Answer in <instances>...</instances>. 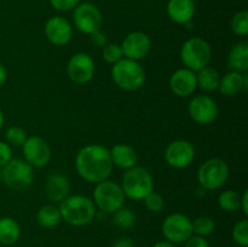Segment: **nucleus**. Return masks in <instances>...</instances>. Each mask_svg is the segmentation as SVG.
Returning <instances> with one entry per match:
<instances>
[{
    "mask_svg": "<svg viewBox=\"0 0 248 247\" xmlns=\"http://www.w3.org/2000/svg\"><path fill=\"white\" fill-rule=\"evenodd\" d=\"M75 169L79 176L89 183L97 184L109 179L113 162L109 149L101 144H89L78 152Z\"/></svg>",
    "mask_w": 248,
    "mask_h": 247,
    "instance_id": "nucleus-1",
    "label": "nucleus"
},
{
    "mask_svg": "<svg viewBox=\"0 0 248 247\" xmlns=\"http://www.w3.org/2000/svg\"><path fill=\"white\" fill-rule=\"evenodd\" d=\"M60 212L62 220L72 227H85L96 217V206L92 199L75 194L67 196L60 202Z\"/></svg>",
    "mask_w": 248,
    "mask_h": 247,
    "instance_id": "nucleus-2",
    "label": "nucleus"
},
{
    "mask_svg": "<svg viewBox=\"0 0 248 247\" xmlns=\"http://www.w3.org/2000/svg\"><path fill=\"white\" fill-rule=\"evenodd\" d=\"M120 185L126 198L140 201L154 190V179L148 169L143 166H133L125 170L121 177Z\"/></svg>",
    "mask_w": 248,
    "mask_h": 247,
    "instance_id": "nucleus-3",
    "label": "nucleus"
},
{
    "mask_svg": "<svg viewBox=\"0 0 248 247\" xmlns=\"http://www.w3.org/2000/svg\"><path fill=\"white\" fill-rule=\"evenodd\" d=\"M111 79L124 91H137L145 84L147 75L140 62L124 57L113 64Z\"/></svg>",
    "mask_w": 248,
    "mask_h": 247,
    "instance_id": "nucleus-4",
    "label": "nucleus"
},
{
    "mask_svg": "<svg viewBox=\"0 0 248 247\" xmlns=\"http://www.w3.org/2000/svg\"><path fill=\"white\" fill-rule=\"evenodd\" d=\"M125 194L120 184L115 181L106 179L96 184L93 190V203L104 213L116 212L125 205Z\"/></svg>",
    "mask_w": 248,
    "mask_h": 247,
    "instance_id": "nucleus-5",
    "label": "nucleus"
},
{
    "mask_svg": "<svg viewBox=\"0 0 248 247\" xmlns=\"http://www.w3.org/2000/svg\"><path fill=\"white\" fill-rule=\"evenodd\" d=\"M181 61L186 68L199 72L207 67L212 58V48L202 38L194 36L188 39L181 47Z\"/></svg>",
    "mask_w": 248,
    "mask_h": 247,
    "instance_id": "nucleus-6",
    "label": "nucleus"
},
{
    "mask_svg": "<svg viewBox=\"0 0 248 247\" xmlns=\"http://www.w3.org/2000/svg\"><path fill=\"white\" fill-rule=\"evenodd\" d=\"M229 166L220 157H211L199 167L198 183L205 190H218L227 183L229 178Z\"/></svg>",
    "mask_w": 248,
    "mask_h": 247,
    "instance_id": "nucleus-7",
    "label": "nucleus"
},
{
    "mask_svg": "<svg viewBox=\"0 0 248 247\" xmlns=\"http://www.w3.org/2000/svg\"><path fill=\"white\" fill-rule=\"evenodd\" d=\"M1 179L5 185L12 190H24L34 179L33 167L26 160L11 159L2 167Z\"/></svg>",
    "mask_w": 248,
    "mask_h": 247,
    "instance_id": "nucleus-8",
    "label": "nucleus"
},
{
    "mask_svg": "<svg viewBox=\"0 0 248 247\" xmlns=\"http://www.w3.org/2000/svg\"><path fill=\"white\" fill-rule=\"evenodd\" d=\"M161 232L166 241L174 245L184 244L193 235L191 219L183 213H171L162 222Z\"/></svg>",
    "mask_w": 248,
    "mask_h": 247,
    "instance_id": "nucleus-9",
    "label": "nucleus"
},
{
    "mask_svg": "<svg viewBox=\"0 0 248 247\" xmlns=\"http://www.w3.org/2000/svg\"><path fill=\"white\" fill-rule=\"evenodd\" d=\"M73 22L78 31L91 35L101 31L103 16L96 5L91 2H80L73 12Z\"/></svg>",
    "mask_w": 248,
    "mask_h": 247,
    "instance_id": "nucleus-10",
    "label": "nucleus"
},
{
    "mask_svg": "<svg viewBox=\"0 0 248 247\" xmlns=\"http://www.w3.org/2000/svg\"><path fill=\"white\" fill-rule=\"evenodd\" d=\"M24 160L31 167H45L51 160V148L47 140L40 136H31L22 145Z\"/></svg>",
    "mask_w": 248,
    "mask_h": 247,
    "instance_id": "nucleus-11",
    "label": "nucleus"
},
{
    "mask_svg": "<svg viewBox=\"0 0 248 247\" xmlns=\"http://www.w3.org/2000/svg\"><path fill=\"white\" fill-rule=\"evenodd\" d=\"M188 111L196 124L210 125L218 116L217 102L207 94H198L189 102Z\"/></svg>",
    "mask_w": 248,
    "mask_h": 247,
    "instance_id": "nucleus-12",
    "label": "nucleus"
},
{
    "mask_svg": "<svg viewBox=\"0 0 248 247\" xmlns=\"http://www.w3.org/2000/svg\"><path fill=\"white\" fill-rule=\"evenodd\" d=\"M67 74L74 84L85 85L91 81L94 75V62L91 56L84 52L73 55L68 61Z\"/></svg>",
    "mask_w": 248,
    "mask_h": 247,
    "instance_id": "nucleus-13",
    "label": "nucleus"
},
{
    "mask_svg": "<svg viewBox=\"0 0 248 247\" xmlns=\"http://www.w3.org/2000/svg\"><path fill=\"white\" fill-rule=\"evenodd\" d=\"M195 159V148L189 140L177 139L165 149V160L173 169H186Z\"/></svg>",
    "mask_w": 248,
    "mask_h": 247,
    "instance_id": "nucleus-14",
    "label": "nucleus"
},
{
    "mask_svg": "<svg viewBox=\"0 0 248 247\" xmlns=\"http://www.w3.org/2000/svg\"><path fill=\"white\" fill-rule=\"evenodd\" d=\"M120 47L124 57L138 62L149 55L152 40L144 31H132L124 38Z\"/></svg>",
    "mask_w": 248,
    "mask_h": 247,
    "instance_id": "nucleus-15",
    "label": "nucleus"
},
{
    "mask_svg": "<svg viewBox=\"0 0 248 247\" xmlns=\"http://www.w3.org/2000/svg\"><path fill=\"white\" fill-rule=\"evenodd\" d=\"M45 35L47 40L55 46H65L73 36V27L67 18L62 16H53L45 23Z\"/></svg>",
    "mask_w": 248,
    "mask_h": 247,
    "instance_id": "nucleus-16",
    "label": "nucleus"
},
{
    "mask_svg": "<svg viewBox=\"0 0 248 247\" xmlns=\"http://www.w3.org/2000/svg\"><path fill=\"white\" fill-rule=\"evenodd\" d=\"M170 89L176 96L182 98L191 96L198 89L196 73L188 68H179L170 77Z\"/></svg>",
    "mask_w": 248,
    "mask_h": 247,
    "instance_id": "nucleus-17",
    "label": "nucleus"
},
{
    "mask_svg": "<svg viewBox=\"0 0 248 247\" xmlns=\"http://www.w3.org/2000/svg\"><path fill=\"white\" fill-rule=\"evenodd\" d=\"M44 190H45L46 198L50 201L62 202L67 196H69L70 182L64 174L60 172H53L46 178Z\"/></svg>",
    "mask_w": 248,
    "mask_h": 247,
    "instance_id": "nucleus-18",
    "label": "nucleus"
},
{
    "mask_svg": "<svg viewBox=\"0 0 248 247\" xmlns=\"http://www.w3.org/2000/svg\"><path fill=\"white\" fill-rule=\"evenodd\" d=\"M194 0H169L166 6L170 19L177 24H186L195 15Z\"/></svg>",
    "mask_w": 248,
    "mask_h": 247,
    "instance_id": "nucleus-19",
    "label": "nucleus"
},
{
    "mask_svg": "<svg viewBox=\"0 0 248 247\" xmlns=\"http://www.w3.org/2000/svg\"><path fill=\"white\" fill-rule=\"evenodd\" d=\"M248 77L246 73L230 70L229 73L220 77L219 91L225 97H234L240 92L247 91Z\"/></svg>",
    "mask_w": 248,
    "mask_h": 247,
    "instance_id": "nucleus-20",
    "label": "nucleus"
},
{
    "mask_svg": "<svg viewBox=\"0 0 248 247\" xmlns=\"http://www.w3.org/2000/svg\"><path fill=\"white\" fill-rule=\"evenodd\" d=\"M110 153V159L113 162V166L119 167L121 170H128L131 167L136 166L138 161V154L135 148L128 144L119 143V144L113 145Z\"/></svg>",
    "mask_w": 248,
    "mask_h": 247,
    "instance_id": "nucleus-21",
    "label": "nucleus"
},
{
    "mask_svg": "<svg viewBox=\"0 0 248 247\" xmlns=\"http://www.w3.org/2000/svg\"><path fill=\"white\" fill-rule=\"evenodd\" d=\"M228 68L235 72L246 73L248 69V43L239 41L230 50L228 56Z\"/></svg>",
    "mask_w": 248,
    "mask_h": 247,
    "instance_id": "nucleus-22",
    "label": "nucleus"
},
{
    "mask_svg": "<svg viewBox=\"0 0 248 247\" xmlns=\"http://www.w3.org/2000/svg\"><path fill=\"white\" fill-rule=\"evenodd\" d=\"M19 236H21V227L14 218H0V244L10 246L16 244Z\"/></svg>",
    "mask_w": 248,
    "mask_h": 247,
    "instance_id": "nucleus-23",
    "label": "nucleus"
},
{
    "mask_svg": "<svg viewBox=\"0 0 248 247\" xmlns=\"http://www.w3.org/2000/svg\"><path fill=\"white\" fill-rule=\"evenodd\" d=\"M220 82V75L217 69L212 67H205L196 73V84L205 92H213L218 90Z\"/></svg>",
    "mask_w": 248,
    "mask_h": 247,
    "instance_id": "nucleus-24",
    "label": "nucleus"
},
{
    "mask_svg": "<svg viewBox=\"0 0 248 247\" xmlns=\"http://www.w3.org/2000/svg\"><path fill=\"white\" fill-rule=\"evenodd\" d=\"M61 220H62V217H61L60 208L56 207L52 203L41 206L36 212V222L45 229H52L57 227Z\"/></svg>",
    "mask_w": 248,
    "mask_h": 247,
    "instance_id": "nucleus-25",
    "label": "nucleus"
},
{
    "mask_svg": "<svg viewBox=\"0 0 248 247\" xmlns=\"http://www.w3.org/2000/svg\"><path fill=\"white\" fill-rule=\"evenodd\" d=\"M241 195L232 189L222 191L218 196V205L225 212H235L240 210Z\"/></svg>",
    "mask_w": 248,
    "mask_h": 247,
    "instance_id": "nucleus-26",
    "label": "nucleus"
},
{
    "mask_svg": "<svg viewBox=\"0 0 248 247\" xmlns=\"http://www.w3.org/2000/svg\"><path fill=\"white\" fill-rule=\"evenodd\" d=\"M191 228H193V234L201 237H207L213 234L216 230V223L212 218L207 216H200L191 220Z\"/></svg>",
    "mask_w": 248,
    "mask_h": 247,
    "instance_id": "nucleus-27",
    "label": "nucleus"
},
{
    "mask_svg": "<svg viewBox=\"0 0 248 247\" xmlns=\"http://www.w3.org/2000/svg\"><path fill=\"white\" fill-rule=\"evenodd\" d=\"M113 222L120 229H131L136 223V215L127 207H121L113 213Z\"/></svg>",
    "mask_w": 248,
    "mask_h": 247,
    "instance_id": "nucleus-28",
    "label": "nucleus"
},
{
    "mask_svg": "<svg viewBox=\"0 0 248 247\" xmlns=\"http://www.w3.org/2000/svg\"><path fill=\"white\" fill-rule=\"evenodd\" d=\"M232 240L240 247L248 246V220L246 218L239 220L232 228Z\"/></svg>",
    "mask_w": 248,
    "mask_h": 247,
    "instance_id": "nucleus-29",
    "label": "nucleus"
},
{
    "mask_svg": "<svg viewBox=\"0 0 248 247\" xmlns=\"http://www.w3.org/2000/svg\"><path fill=\"white\" fill-rule=\"evenodd\" d=\"M5 138H6L7 144L14 145V147H22L28 136H27L24 128L19 127V126H11L6 130Z\"/></svg>",
    "mask_w": 248,
    "mask_h": 247,
    "instance_id": "nucleus-30",
    "label": "nucleus"
},
{
    "mask_svg": "<svg viewBox=\"0 0 248 247\" xmlns=\"http://www.w3.org/2000/svg\"><path fill=\"white\" fill-rule=\"evenodd\" d=\"M232 29L234 34L239 36H246L248 34V12L246 10L239 11L232 19Z\"/></svg>",
    "mask_w": 248,
    "mask_h": 247,
    "instance_id": "nucleus-31",
    "label": "nucleus"
},
{
    "mask_svg": "<svg viewBox=\"0 0 248 247\" xmlns=\"http://www.w3.org/2000/svg\"><path fill=\"white\" fill-rule=\"evenodd\" d=\"M103 60L109 64H115L120 60H123L124 55L120 45L118 44H107L103 47Z\"/></svg>",
    "mask_w": 248,
    "mask_h": 247,
    "instance_id": "nucleus-32",
    "label": "nucleus"
},
{
    "mask_svg": "<svg viewBox=\"0 0 248 247\" xmlns=\"http://www.w3.org/2000/svg\"><path fill=\"white\" fill-rule=\"evenodd\" d=\"M143 200H144L145 208H147L148 211H150V212L157 213L164 208V198H162L161 194L157 193V191H150Z\"/></svg>",
    "mask_w": 248,
    "mask_h": 247,
    "instance_id": "nucleus-33",
    "label": "nucleus"
},
{
    "mask_svg": "<svg viewBox=\"0 0 248 247\" xmlns=\"http://www.w3.org/2000/svg\"><path fill=\"white\" fill-rule=\"evenodd\" d=\"M50 4L58 11H70L80 4V0H50Z\"/></svg>",
    "mask_w": 248,
    "mask_h": 247,
    "instance_id": "nucleus-34",
    "label": "nucleus"
},
{
    "mask_svg": "<svg viewBox=\"0 0 248 247\" xmlns=\"http://www.w3.org/2000/svg\"><path fill=\"white\" fill-rule=\"evenodd\" d=\"M12 159L11 145L0 140V167H4Z\"/></svg>",
    "mask_w": 248,
    "mask_h": 247,
    "instance_id": "nucleus-35",
    "label": "nucleus"
},
{
    "mask_svg": "<svg viewBox=\"0 0 248 247\" xmlns=\"http://www.w3.org/2000/svg\"><path fill=\"white\" fill-rule=\"evenodd\" d=\"M184 247H210V244L206 240V237H201L193 234L184 242Z\"/></svg>",
    "mask_w": 248,
    "mask_h": 247,
    "instance_id": "nucleus-36",
    "label": "nucleus"
},
{
    "mask_svg": "<svg viewBox=\"0 0 248 247\" xmlns=\"http://www.w3.org/2000/svg\"><path fill=\"white\" fill-rule=\"evenodd\" d=\"M90 39H91V43L93 44L94 46H97V47L103 48L104 46L108 44V36H107V34L103 33L102 31H96V33L91 34V35H90Z\"/></svg>",
    "mask_w": 248,
    "mask_h": 247,
    "instance_id": "nucleus-37",
    "label": "nucleus"
},
{
    "mask_svg": "<svg viewBox=\"0 0 248 247\" xmlns=\"http://www.w3.org/2000/svg\"><path fill=\"white\" fill-rule=\"evenodd\" d=\"M111 247H135V242L130 237H119L118 240H115Z\"/></svg>",
    "mask_w": 248,
    "mask_h": 247,
    "instance_id": "nucleus-38",
    "label": "nucleus"
},
{
    "mask_svg": "<svg viewBox=\"0 0 248 247\" xmlns=\"http://www.w3.org/2000/svg\"><path fill=\"white\" fill-rule=\"evenodd\" d=\"M240 210H242L245 216H248V193L244 191L241 195V202H240Z\"/></svg>",
    "mask_w": 248,
    "mask_h": 247,
    "instance_id": "nucleus-39",
    "label": "nucleus"
},
{
    "mask_svg": "<svg viewBox=\"0 0 248 247\" xmlns=\"http://www.w3.org/2000/svg\"><path fill=\"white\" fill-rule=\"evenodd\" d=\"M6 77H7L6 69H5L4 65L0 63V86H2V85L5 84V81H6Z\"/></svg>",
    "mask_w": 248,
    "mask_h": 247,
    "instance_id": "nucleus-40",
    "label": "nucleus"
},
{
    "mask_svg": "<svg viewBox=\"0 0 248 247\" xmlns=\"http://www.w3.org/2000/svg\"><path fill=\"white\" fill-rule=\"evenodd\" d=\"M152 247H177V245L172 244V242L166 241V240H162V241L156 242V244L153 245Z\"/></svg>",
    "mask_w": 248,
    "mask_h": 247,
    "instance_id": "nucleus-41",
    "label": "nucleus"
},
{
    "mask_svg": "<svg viewBox=\"0 0 248 247\" xmlns=\"http://www.w3.org/2000/svg\"><path fill=\"white\" fill-rule=\"evenodd\" d=\"M4 123H5V118H4V113L1 111V109H0V128L4 126Z\"/></svg>",
    "mask_w": 248,
    "mask_h": 247,
    "instance_id": "nucleus-42",
    "label": "nucleus"
},
{
    "mask_svg": "<svg viewBox=\"0 0 248 247\" xmlns=\"http://www.w3.org/2000/svg\"><path fill=\"white\" fill-rule=\"evenodd\" d=\"M0 179H1V170H0Z\"/></svg>",
    "mask_w": 248,
    "mask_h": 247,
    "instance_id": "nucleus-43",
    "label": "nucleus"
}]
</instances>
